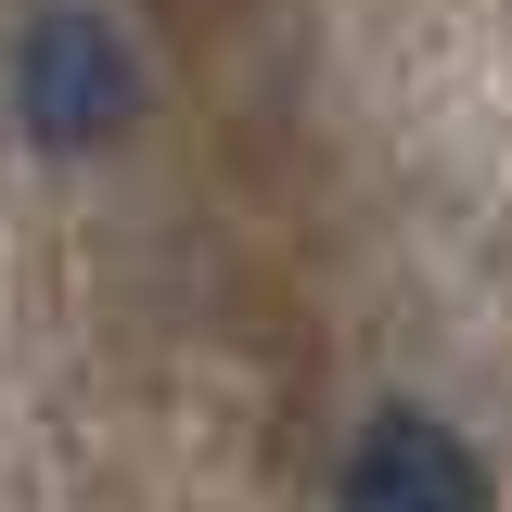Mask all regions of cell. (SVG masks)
<instances>
[{
  "mask_svg": "<svg viewBox=\"0 0 512 512\" xmlns=\"http://www.w3.org/2000/svg\"><path fill=\"white\" fill-rule=\"evenodd\" d=\"M333 487H346L359 512H474V500H487V461L448 436L436 410H372Z\"/></svg>",
  "mask_w": 512,
  "mask_h": 512,
  "instance_id": "obj_2",
  "label": "cell"
},
{
  "mask_svg": "<svg viewBox=\"0 0 512 512\" xmlns=\"http://www.w3.org/2000/svg\"><path fill=\"white\" fill-rule=\"evenodd\" d=\"M13 116L39 154H103L141 128V64H128L116 13H90V0H39L26 13V39H13Z\"/></svg>",
  "mask_w": 512,
  "mask_h": 512,
  "instance_id": "obj_1",
  "label": "cell"
}]
</instances>
